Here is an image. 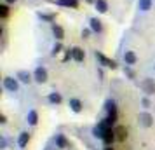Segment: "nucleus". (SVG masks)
Wrapping results in <instances>:
<instances>
[{
    "label": "nucleus",
    "mask_w": 155,
    "mask_h": 150,
    "mask_svg": "<svg viewBox=\"0 0 155 150\" xmlns=\"http://www.w3.org/2000/svg\"><path fill=\"white\" fill-rule=\"evenodd\" d=\"M4 89L9 91V93H18V89H19V84H18V77H4Z\"/></svg>",
    "instance_id": "nucleus-1"
},
{
    "label": "nucleus",
    "mask_w": 155,
    "mask_h": 150,
    "mask_svg": "<svg viewBox=\"0 0 155 150\" xmlns=\"http://www.w3.org/2000/svg\"><path fill=\"white\" fill-rule=\"evenodd\" d=\"M141 89H143V93L147 94V96L155 94V82H153V79H143L141 80Z\"/></svg>",
    "instance_id": "nucleus-2"
},
{
    "label": "nucleus",
    "mask_w": 155,
    "mask_h": 150,
    "mask_svg": "<svg viewBox=\"0 0 155 150\" xmlns=\"http://www.w3.org/2000/svg\"><path fill=\"white\" fill-rule=\"evenodd\" d=\"M33 79H35V82H38V84H45V82H47V70H45L44 66H37L35 72H33Z\"/></svg>",
    "instance_id": "nucleus-3"
},
{
    "label": "nucleus",
    "mask_w": 155,
    "mask_h": 150,
    "mask_svg": "<svg viewBox=\"0 0 155 150\" xmlns=\"http://www.w3.org/2000/svg\"><path fill=\"white\" fill-rule=\"evenodd\" d=\"M94 56H96V59H98L103 66H106V68H117V63H115L113 59H110V58H106L105 54H101V52L96 51V54H94Z\"/></svg>",
    "instance_id": "nucleus-4"
},
{
    "label": "nucleus",
    "mask_w": 155,
    "mask_h": 150,
    "mask_svg": "<svg viewBox=\"0 0 155 150\" xmlns=\"http://www.w3.org/2000/svg\"><path fill=\"white\" fill-rule=\"evenodd\" d=\"M51 4H56V5L68 7V9H77L78 7V0H51Z\"/></svg>",
    "instance_id": "nucleus-5"
},
{
    "label": "nucleus",
    "mask_w": 155,
    "mask_h": 150,
    "mask_svg": "<svg viewBox=\"0 0 155 150\" xmlns=\"http://www.w3.org/2000/svg\"><path fill=\"white\" fill-rule=\"evenodd\" d=\"M103 142H105V145H112L115 140H117V135H115V129H112V128H108L105 131V135H103V138H101Z\"/></svg>",
    "instance_id": "nucleus-6"
},
{
    "label": "nucleus",
    "mask_w": 155,
    "mask_h": 150,
    "mask_svg": "<svg viewBox=\"0 0 155 150\" xmlns=\"http://www.w3.org/2000/svg\"><path fill=\"white\" fill-rule=\"evenodd\" d=\"M140 122L143 128H152L153 126V117L148 112H143V114H140Z\"/></svg>",
    "instance_id": "nucleus-7"
},
{
    "label": "nucleus",
    "mask_w": 155,
    "mask_h": 150,
    "mask_svg": "<svg viewBox=\"0 0 155 150\" xmlns=\"http://www.w3.org/2000/svg\"><path fill=\"white\" fill-rule=\"evenodd\" d=\"M106 129H108V126L105 124V121H101L98 126H94V128H92V135L96 136V138H103V135H105Z\"/></svg>",
    "instance_id": "nucleus-8"
},
{
    "label": "nucleus",
    "mask_w": 155,
    "mask_h": 150,
    "mask_svg": "<svg viewBox=\"0 0 155 150\" xmlns=\"http://www.w3.org/2000/svg\"><path fill=\"white\" fill-rule=\"evenodd\" d=\"M71 56H73L75 61L82 63L85 59V52H84V49H80V47H73V49H71Z\"/></svg>",
    "instance_id": "nucleus-9"
},
{
    "label": "nucleus",
    "mask_w": 155,
    "mask_h": 150,
    "mask_svg": "<svg viewBox=\"0 0 155 150\" xmlns=\"http://www.w3.org/2000/svg\"><path fill=\"white\" fill-rule=\"evenodd\" d=\"M68 105H70V108L75 114H80V112H82V101L78 100V98H70Z\"/></svg>",
    "instance_id": "nucleus-10"
},
{
    "label": "nucleus",
    "mask_w": 155,
    "mask_h": 150,
    "mask_svg": "<svg viewBox=\"0 0 155 150\" xmlns=\"http://www.w3.org/2000/svg\"><path fill=\"white\" fill-rule=\"evenodd\" d=\"M89 25H91L92 32H96V33H101L103 32V25H101V21H99L98 18H91L89 19Z\"/></svg>",
    "instance_id": "nucleus-11"
},
{
    "label": "nucleus",
    "mask_w": 155,
    "mask_h": 150,
    "mask_svg": "<svg viewBox=\"0 0 155 150\" xmlns=\"http://www.w3.org/2000/svg\"><path fill=\"white\" fill-rule=\"evenodd\" d=\"M30 142V133L28 131H23L21 135H19V138H18V145H19V148H25L26 145H28Z\"/></svg>",
    "instance_id": "nucleus-12"
},
{
    "label": "nucleus",
    "mask_w": 155,
    "mask_h": 150,
    "mask_svg": "<svg viewBox=\"0 0 155 150\" xmlns=\"http://www.w3.org/2000/svg\"><path fill=\"white\" fill-rule=\"evenodd\" d=\"M124 61H126V65H136L138 58H136V54H134L133 51H126L124 52Z\"/></svg>",
    "instance_id": "nucleus-13"
},
{
    "label": "nucleus",
    "mask_w": 155,
    "mask_h": 150,
    "mask_svg": "<svg viewBox=\"0 0 155 150\" xmlns=\"http://www.w3.org/2000/svg\"><path fill=\"white\" fill-rule=\"evenodd\" d=\"M105 110L108 112V115H117V103L113 100H108L105 103Z\"/></svg>",
    "instance_id": "nucleus-14"
},
{
    "label": "nucleus",
    "mask_w": 155,
    "mask_h": 150,
    "mask_svg": "<svg viewBox=\"0 0 155 150\" xmlns=\"http://www.w3.org/2000/svg\"><path fill=\"white\" fill-rule=\"evenodd\" d=\"M26 121H28L30 126H37L38 124V114H37V110H30L28 115H26Z\"/></svg>",
    "instance_id": "nucleus-15"
},
{
    "label": "nucleus",
    "mask_w": 155,
    "mask_h": 150,
    "mask_svg": "<svg viewBox=\"0 0 155 150\" xmlns=\"http://www.w3.org/2000/svg\"><path fill=\"white\" fill-rule=\"evenodd\" d=\"M16 77H18V79L21 80L23 84H30V82H31V75H30V73H28L26 70H19Z\"/></svg>",
    "instance_id": "nucleus-16"
},
{
    "label": "nucleus",
    "mask_w": 155,
    "mask_h": 150,
    "mask_svg": "<svg viewBox=\"0 0 155 150\" xmlns=\"http://www.w3.org/2000/svg\"><path fill=\"white\" fill-rule=\"evenodd\" d=\"M115 135H117V140H119V142H124L127 138V129L124 128V126H117V128H115Z\"/></svg>",
    "instance_id": "nucleus-17"
},
{
    "label": "nucleus",
    "mask_w": 155,
    "mask_h": 150,
    "mask_svg": "<svg viewBox=\"0 0 155 150\" xmlns=\"http://www.w3.org/2000/svg\"><path fill=\"white\" fill-rule=\"evenodd\" d=\"M47 101H49L51 105H59V103L63 101V98H61L59 93H51L49 96H47Z\"/></svg>",
    "instance_id": "nucleus-18"
},
{
    "label": "nucleus",
    "mask_w": 155,
    "mask_h": 150,
    "mask_svg": "<svg viewBox=\"0 0 155 150\" xmlns=\"http://www.w3.org/2000/svg\"><path fill=\"white\" fill-rule=\"evenodd\" d=\"M52 33H54V37H56L58 40H63L64 38V30L59 25H52Z\"/></svg>",
    "instance_id": "nucleus-19"
},
{
    "label": "nucleus",
    "mask_w": 155,
    "mask_h": 150,
    "mask_svg": "<svg viewBox=\"0 0 155 150\" xmlns=\"http://www.w3.org/2000/svg\"><path fill=\"white\" fill-rule=\"evenodd\" d=\"M54 142H56V145L59 148H66V147H68V140L64 138V135H56Z\"/></svg>",
    "instance_id": "nucleus-20"
},
{
    "label": "nucleus",
    "mask_w": 155,
    "mask_h": 150,
    "mask_svg": "<svg viewBox=\"0 0 155 150\" xmlns=\"http://www.w3.org/2000/svg\"><path fill=\"white\" fill-rule=\"evenodd\" d=\"M96 9H98V12H106L108 11L106 0H96Z\"/></svg>",
    "instance_id": "nucleus-21"
},
{
    "label": "nucleus",
    "mask_w": 155,
    "mask_h": 150,
    "mask_svg": "<svg viewBox=\"0 0 155 150\" xmlns=\"http://www.w3.org/2000/svg\"><path fill=\"white\" fill-rule=\"evenodd\" d=\"M138 7H140L141 11H150V9H152V0H140V2H138Z\"/></svg>",
    "instance_id": "nucleus-22"
},
{
    "label": "nucleus",
    "mask_w": 155,
    "mask_h": 150,
    "mask_svg": "<svg viewBox=\"0 0 155 150\" xmlns=\"http://www.w3.org/2000/svg\"><path fill=\"white\" fill-rule=\"evenodd\" d=\"M7 16H9V5L7 4H0V18L5 19Z\"/></svg>",
    "instance_id": "nucleus-23"
},
{
    "label": "nucleus",
    "mask_w": 155,
    "mask_h": 150,
    "mask_svg": "<svg viewBox=\"0 0 155 150\" xmlns=\"http://www.w3.org/2000/svg\"><path fill=\"white\" fill-rule=\"evenodd\" d=\"M61 49H63V47H61V44H56V45H54V49H52V56L59 54V52H61Z\"/></svg>",
    "instance_id": "nucleus-24"
},
{
    "label": "nucleus",
    "mask_w": 155,
    "mask_h": 150,
    "mask_svg": "<svg viewBox=\"0 0 155 150\" xmlns=\"http://www.w3.org/2000/svg\"><path fill=\"white\" fill-rule=\"evenodd\" d=\"M0 148H2V150L7 148V140H5L4 136H0Z\"/></svg>",
    "instance_id": "nucleus-25"
},
{
    "label": "nucleus",
    "mask_w": 155,
    "mask_h": 150,
    "mask_svg": "<svg viewBox=\"0 0 155 150\" xmlns=\"http://www.w3.org/2000/svg\"><path fill=\"white\" fill-rule=\"evenodd\" d=\"M40 18H42V19H47V21H52V19H54L52 14H40Z\"/></svg>",
    "instance_id": "nucleus-26"
},
{
    "label": "nucleus",
    "mask_w": 155,
    "mask_h": 150,
    "mask_svg": "<svg viewBox=\"0 0 155 150\" xmlns=\"http://www.w3.org/2000/svg\"><path fill=\"white\" fill-rule=\"evenodd\" d=\"M141 103H143V107H145V108H150V105H152L148 98H143V100H141Z\"/></svg>",
    "instance_id": "nucleus-27"
},
{
    "label": "nucleus",
    "mask_w": 155,
    "mask_h": 150,
    "mask_svg": "<svg viewBox=\"0 0 155 150\" xmlns=\"http://www.w3.org/2000/svg\"><path fill=\"white\" fill-rule=\"evenodd\" d=\"M70 58H73V56H71V49H68V52H66V54H64V58H63V61H68Z\"/></svg>",
    "instance_id": "nucleus-28"
},
{
    "label": "nucleus",
    "mask_w": 155,
    "mask_h": 150,
    "mask_svg": "<svg viewBox=\"0 0 155 150\" xmlns=\"http://www.w3.org/2000/svg\"><path fill=\"white\" fill-rule=\"evenodd\" d=\"M89 33H91V30H84V32H82V37H84V38H89Z\"/></svg>",
    "instance_id": "nucleus-29"
},
{
    "label": "nucleus",
    "mask_w": 155,
    "mask_h": 150,
    "mask_svg": "<svg viewBox=\"0 0 155 150\" xmlns=\"http://www.w3.org/2000/svg\"><path fill=\"white\" fill-rule=\"evenodd\" d=\"M0 122H2V124H5V122H7V119H5V115H2V117H0Z\"/></svg>",
    "instance_id": "nucleus-30"
},
{
    "label": "nucleus",
    "mask_w": 155,
    "mask_h": 150,
    "mask_svg": "<svg viewBox=\"0 0 155 150\" xmlns=\"http://www.w3.org/2000/svg\"><path fill=\"white\" fill-rule=\"evenodd\" d=\"M5 2H7V4H14L16 0H5Z\"/></svg>",
    "instance_id": "nucleus-31"
},
{
    "label": "nucleus",
    "mask_w": 155,
    "mask_h": 150,
    "mask_svg": "<svg viewBox=\"0 0 155 150\" xmlns=\"http://www.w3.org/2000/svg\"><path fill=\"white\" fill-rule=\"evenodd\" d=\"M105 150H113V148H110V145H106V148Z\"/></svg>",
    "instance_id": "nucleus-32"
},
{
    "label": "nucleus",
    "mask_w": 155,
    "mask_h": 150,
    "mask_svg": "<svg viewBox=\"0 0 155 150\" xmlns=\"http://www.w3.org/2000/svg\"><path fill=\"white\" fill-rule=\"evenodd\" d=\"M87 2H92V0H87Z\"/></svg>",
    "instance_id": "nucleus-33"
},
{
    "label": "nucleus",
    "mask_w": 155,
    "mask_h": 150,
    "mask_svg": "<svg viewBox=\"0 0 155 150\" xmlns=\"http://www.w3.org/2000/svg\"><path fill=\"white\" fill-rule=\"evenodd\" d=\"M153 70H155V65H153Z\"/></svg>",
    "instance_id": "nucleus-34"
}]
</instances>
